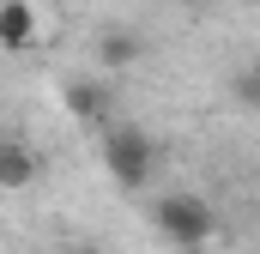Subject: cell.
Masks as SVG:
<instances>
[{
    "mask_svg": "<svg viewBox=\"0 0 260 254\" xmlns=\"http://www.w3.org/2000/svg\"><path fill=\"white\" fill-rule=\"evenodd\" d=\"M236 97L260 109V67H242V73H236Z\"/></svg>",
    "mask_w": 260,
    "mask_h": 254,
    "instance_id": "7",
    "label": "cell"
},
{
    "mask_svg": "<svg viewBox=\"0 0 260 254\" xmlns=\"http://www.w3.org/2000/svg\"><path fill=\"white\" fill-rule=\"evenodd\" d=\"M30 43H37V6L6 0L0 6V49H30Z\"/></svg>",
    "mask_w": 260,
    "mask_h": 254,
    "instance_id": "5",
    "label": "cell"
},
{
    "mask_svg": "<svg viewBox=\"0 0 260 254\" xmlns=\"http://www.w3.org/2000/svg\"><path fill=\"white\" fill-rule=\"evenodd\" d=\"M67 109L79 115V121H115V103H109V85H97V79H79V85H67Z\"/></svg>",
    "mask_w": 260,
    "mask_h": 254,
    "instance_id": "4",
    "label": "cell"
},
{
    "mask_svg": "<svg viewBox=\"0 0 260 254\" xmlns=\"http://www.w3.org/2000/svg\"><path fill=\"white\" fill-rule=\"evenodd\" d=\"M139 55H145V43H139L133 24H103V37H97V67L103 73H127Z\"/></svg>",
    "mask_w": 260,
    "mask_h": 254,
    "instance_id": "3",
    "label": "cell"
},
{
    "mask_svg": "<svg viewBox=\"0 0 260 254\" xmlns=\"http://www.w3.org/2000/svg\"><path fill=\"white\" fill-rule=\"evenodd\" d=\"M103 164H109V176H115L127 194H145L151 176H157V164H164V151H157V139H151L145 127L109 121L103 127Z\"/></svg>",
    "mask_w": 260,
    "mask_h": 254,
    "instance_id": "1",
    "label": "cell"
},
{
    "mask_svg": "<svg viewBox=\"0 0 260 254\" xmlns=\"http://www.w3.org/2000/svg\"><path fill=\"white\" fill-rule=\"evenodd\" d=\"M37 182V151L24 139H0V188H30Z\"/></svg>",
    "mask_w": 260,
    "mask_h": 254,
    "instance_id": "6",
    "label": "cell"
},
{
    "mask_svg": "<svg viewBox=\"0 0 260 254\" xmlns=\"http://www.w3.org/2000/svg\"><path fill=\"white\" fill-rule=\"evenodd\" d=\"M151 230L170 248H206L218 236V212L206 194H157L151 200Z\"/></svg>",
    "mask_w": 260,
    "mask_h": 254,
    "instance_id": "2",
    "label": "cell"
},
{
    "mask_svg": "<svg viewBox=\"0 0 260 254\" xmlns=\"http://www.w3.org/2000/svg\"><path fill=\"white\" fill-rule=\"evenodd\" d=\"M61 254H97V248H85V242H73V248H61Z\"/></svg>",
    "mask_w": 260,
    "mask_h": 254,
    "instance_id": "8",
    "label": "cell"
}]
</instances>
